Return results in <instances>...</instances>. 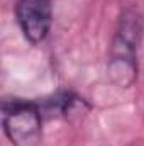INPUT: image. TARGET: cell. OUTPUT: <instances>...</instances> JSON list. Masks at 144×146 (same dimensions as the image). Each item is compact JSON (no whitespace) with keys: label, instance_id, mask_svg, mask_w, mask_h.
<instances>
[{"label":"cell","instance_id":"2","mask_svg":"<svg viewBox=\"0 0 144 146\" xmlns=\"http://www.w3.org/2000/svg\"><path fill=\"white\" fill-rule=\"evenodd\" d=\"M42 121L39 102L19 97L2 100V127L12 146H39Z\"/></svg>","mask_w":144,"mask_h":146},{"label":"cell","instance_id":"1","mask_svg":"<svg viewBox=\"0 0 144 146\" xmlns=\"http://www.w3.org/2000/svg\"><path fill=\"white\" fill-rule=\"evenodd\" d=\"M144 36V17L134 5L119 14L108 44L107 76L117 88H131L139 73V49Z\"/></svg>","mask_w":144,"mask_h":146},{"label":"cell","instance_id":"3","mask_svg":"<svg viewBox=\"0 0 144 146\" xmlns=\"http://www.w3.org/2000/svg\"><path fill=\"white\" fill-rule=\"evenodd\" d=\"M15 19L20 33L31 44H41L51 31V0H15Z\"/></svg>","mask_w":144,"mask_h":146},{"label":"cell","instance_id":"4","mask_svg":"<svg viewBox=\"0 0 144 146\" xmlns=\"http://www.w3.org/2000/svg\"><path fill=\"white\" fill-rule=\"evenodd\" d=\"M78 104V97L71 92H58L56 95H53L51 99H46L42 102H39L42 115H66L68 112Z\"/></svg>","mask_w":144,"mask_h":146}]
</instances>
